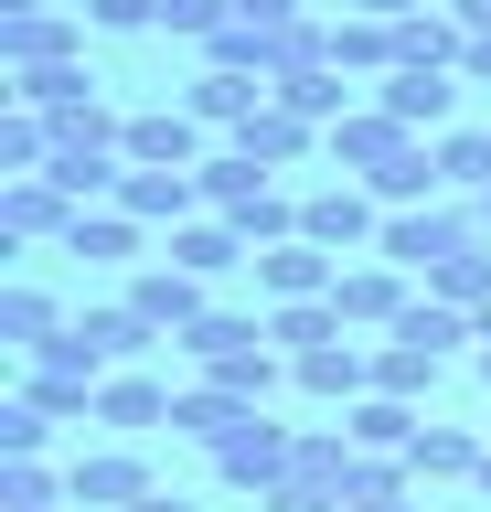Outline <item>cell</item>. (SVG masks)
Segmentation results:
<instances>
[{"label": "cell", "mask_w": 491, "mask_h": 512, "mask_svg": "<svg viewBox=\"0 0 491 512\" xmlns=\"http://www.w3.org/2000/svg\"><path fill=\"white\" fill-rule=\"evenodd\" d=\"M299 235H310L321 256H342V267H353V256H374V235H385V203H374L363 182H342V171H331V182L299 192Z\"/></svg>", "instance_id": "6da1fadb"}, {"label": "cell", "mask_w": 491, "mask_h": 512, "mask_svg": "<svg viewBox=\"0 0 491 512\" xmlns=\"http://www.w3.org/2000/svg\"><path fill=\"white\" fill-rule=\"evenodd\" d=\"M289 470H299V427H278L267 406L246 416L225 448H214V480H225V491H278Z\"/></svg>", "instance_id": "7a4b0ae2"}, {"label": "cell", "mask_w": 491, "mask_h": 512, "mask_svg": "<svg viewBox=\"0 0 491 512\" xmlns=\"http://www.w3.org/2000/svg\"><path fill=\"white\" fill-rule=\"evenodd\" d=\"M65 491H75V512H139L161 480H150L139 448H75V459H65Z\"/></svg>", "instance_id": "3957f363"}, {"label": "cell", "mask_w": 491, "mask_h": 512, "mask_svg": "<svg viewBox=\"0 0 491 512\" xmlns=\"http://www.w3.org/2000/svg\"><path fill=\"white\" fill-rule=\"evenodd\" d=\"M203 139H214V128L193 118V107H139L129 118V139H118V160H129V171H203Z\"/></svg>", "instance_id": "277c9868"}, {"label": "cell", "mask_w": 491, "mask_h": 512, "mask_svg": "<svg viewBox=\"0 0 491 512\" xmlns=\"http://www.w3.org/2000/svg\"><path fill=\"white\" fill-rule=\"evenodd\" d=\"M331 310L353 320V331H374V342H385L395 320L417 310V278H406V267H385V256H353V267H342V288H331Z\"/></svg>", "instance_id": "5b68a950"}, {"label": "cell", "mask_w": 491, "mask_h": 512, "mask_svg": "<svg viewBox=\"0 0 491 512\" xmlns=\"http://www.w3.org/2000/svg\"><path fill=\"white\" fill-rule=\"evenodd\" d=\"M225 150H246V160H257V171H267V182H289V171H310V160H331V139H321V128H310V118H289L278 96H267V107H257V118H246V128H235Z\"/></svg>", "instance_id": "8992f818"}, {"label": "cell", "mask_w": 491, "mask_h": 512, "mask_svg": "<svg viewBox=\"0 0 491 512\" xmlns=\"http://www.w3.org/2000/svg\"><path fill=\"white\" fill-rule=\"evenodd\" d=\"M374 107H385L395 128H417V139H449V118H459V75H427V64H395L385 86H374Z\"/></svg>", "instance_id": "52a82bcc"}, {"label": "cell", "mask_w": 491, "mask_h": 512, "mask_svg": "<svg viewBox=\"0 0 491 512\" xmlns=\"http://www.w3.org/2000/svg\"><path fill=\"white\" fill-rule=\"evenodd\" d=\"M129 310L150 320L161 342H182L193 320H214V299H203V278H182L171 256H150V267H139V278H129Z\"/></svg>", "instance_id": "ba28073f"}, {"label": "cell", "mask_w": 491, "mask_h": 512, "mask_svg": "<svg viewBox=\"0 0 491 512\" xmlns=\"http://www.w3.org/2000/svg\"><path fill=\"white\" fill-rule=\"evenodd\" d=\"M43 64H86V22H75V11L0 22V75H43Z\"/></svg>", "instance_id": "9c48e42d"}, {"label": "cell", "mask_w": 491, "mask_h": 512, "mask_svg": "<svg viewBox=\"0 0 491 512\" xmlns=\"http://www.w3.org/2000/svg\"><path fill=\"white\" fill-rule=\"evenodd\" d=\"M331 288H342V256H321L310 235H289V246L257 256V299H267V310H289V299H331Z\"/></svg>", "instance_id": "30bf717a"}, {"label": "cell", "mask_w": 491, "mask_h": 512, "mask_svg": "<svg viewBox=\"0 0 491 512\" xmlns=\"http://www.w3.org/2000/svg\"><path fill=\"white\" fill-rule=\"evenodd\" d=\"M65 235H75V203L54 182H0V246H54L65 256Z\"/></svg>", "instance_id": "8fae6325"}, {"label": "cell", "mask_w": 491, "mask_h": 512, "mask_svg": "<svg viewBox=\"0 0 491 512\" xmlns=\"http://www.w3.org/2000/svg\"><path fill=\"white\" fill-rule=\"evenodd\" d=\"M161 256L182 267V278H203V288L225 278V267H257V246H246V235H235L225 214H193V224H171V235H161Z\"/></svg>", "instance_id": "7c38bea8"}, {"label": "cell", "mask_w": 491, "mask_h": 512, "mask_svg": "<svg viewBox=\"0 0 491 512\" xmlns=\"http://www.w3.org/2000/svg\"><path fill=\"white\" fill-rule=\"evenodd\" d=\"M171 395H182V384H161V374H107L97 384V427L107 438H150V427H171Z\"/></svg>", "instance_id": "4fadbf2b"}, {"label": "cell", "mask_w": 491, "mask_h": 512, "mask_svg": "<svg viewBox=\"0 0 491 512\" xmlns=\"http://www.w3.org/2000/svg\"><path fill=\"white\" fill-rule=\"evenodd\" d=\"M321 54H331V75H353L363 96L395 75V22H353V11H331L321 22Z\"/></svg>", "instance_id": "5bb4252c"}, {"label": "cell", "mask_w": 491, "mask_h": 512, "mask_svg": "<svg viewBox=\"0 0 491 512\" xmlns=\"http://www.w3.org/2000/svg\"><path fill=\"white\" fill-rule=\"evenodd\" d=\"M75 320L54 310V288H33V278H0V342L22 352V363H43V352L65 342Z\"/></svg>", "instance_id": "9a60e30c"}, {"label": "cell", "mask_w": 491, "mask_h": 512, "mask_svg": "<svg viewBox=\"0 0 491 512\" xmlns=\"http://www.w3.org/2000/svg\"><path fill=\"white\" fill-rule=\"evenodd\" d=\"M481 459H491V427H438V416H427L417 438H406V470L417 480H459V491H470Z\"/></svg>", "instance_id": "2e32d148"}, {"label": "cell", "mask_w": 491, "mask_h": 512, "mask_svg": "<svg viewBox=\"0 0 491 512\" xmlns=\"http://www.w3.org/2000/svg\"><path fill=\"white\" fill-rule=\"evenodd\" d=\"M246 416H257V406H246V395H225V384H214V374H193V384H182V395H171V438H193V448H225L235 427H246Z\"/></svg>", "instance_id": "e0dca14e"}, {"label": "cell", "mask_w": 491, "mask_h": 512, "mask_svg": "<svg viewBox=\"0 0 491 512\" xmlns=\"http://www.w3.org/2000/svg\"><path fill=\"white\" fill-rule=\"evenodd\" d=\"M65 256H86V267H150V224H129L118 203H97V214H75V235H65Z\"/></svg>", "instance_id": "ac0fdd59"}, {"label": "cell", "mask_w": 491, "mask_h": 512, "mask_svg": "<svg viewBox=\"0 0 491 512\" xmlns=\"http://www.w3.org/2000/svg\"><path fill=\"white\" fill-rule=\"evenodd\" d=\"M289 384H299V395H321V406H363V395H374V342H331V352H310Z\"/></svg>", "instance_id": "d6986e66"}, {"label": "cell", "mask_w": 491, "mask_h": 512, "mask_svg": "<svg viewBox=\"0 0 491 512\" xmlns=\"http://www.w3.org/2000/svg\"><path fill=\"white\" fill-rule=\"evenodd\" d=\"M182 107H193V118L214 128V139H235V128H246V118L267 107V86H257V75H214V64H203L193 86H182Z\"/></svg>", "instance_id": "ffe728a7"}, {"label": "cell", "mask_w": 491, "mask_h": 512, "mask_svg": "<svg viewBox=\"0 0 491 512\" xmlns=\"http://www.w3.org/2000/svg\"><path fill=\"white\" fill-rule=\"evenodd\" d=\"M11 395H22V406H43L54 427H97V384H86V374H54V363H22V374H11Z\"/></svg>", "instance_id": "44dd1931"}, {"label": "cell", "mask_w": 491, "mask_h": 512, "mask_svg": "<svg viewBox=\"0 0 491 512\" xmlns=\"http://www.w3.org/2000/svg\"><path fill=\"white\" fill-rule=\"evenodd\" d=\"M459 43H470V32L449 22V0H427V11L395 22V64H427V75H459Z\"/></svg>", "instance_id": "7402d4cb"}, {"label": "cell", "mask_w": 491, "mask_h": 512, "mask_svg": "<svg viewBox=\"0 0 491 512\" xmlns=\"http://www.w3.org/2000/svg\"><path fill=\"white\" fill-rule=\"evenodd\" d=\"M267 342L289 352V363H310V352H331V342H353V320L331 310V299H289V310H267Z\"/></svg>", "instance_id": "603a6c76"}, {"label": "cell", "mask_w": 491, "mask_h": 512, "mask_svg": "<svg viewBox=\"0 0 491 512\" xmlns=\"http://www.w3.org/2000/svg\"><path fill=\"white\" fill-rule=\"evenodd\" d=\"M427 416L417 406H395V395H363V406H342V438L363 448V459H406V438H417Z\"/></svg>", "instance_id": "cb8c5ba5"}, {"label": "cell", "mask_w": 491, "mask_h": 512, "mask_svg": "<svg viewBox=\"0 0 491 512\" xmlns=\"http://www.w3.org/2000/svg\"><path fill=\"white\" fill-rule=\"evenodd\" d=\"M374 395L427 406V395H438V352H417V342H374Z\"/></svg>", "instance_id": "d4e9b609"}, {"label": "cell", "mask_w": 491, "mask_h": 512, "mask_svg": "<svg viewBox=\"0 0 491 512\" xmlns=\"http://www.w3.org/2000/svg\"><path fill=\"white\" fill-rule=\"evenodd\" d=\"M385 342H417V352H438V363H449V352H459V342H481V331H470V310H449V299H427V288H417V310L395 320Z\"/></svg>", "instance_id": "484cf974"}, {"label": "cell", "mask_w": 491, "mask_h": 512, "mask_svg": "<svg viewBox=\"0 0 491 512\" xmlns=\"http://www.w3.org/2000/svg\"><path fill=\"white\" fill-rule=\"evenodd\" d=\"M246 342H267V320H257V310H214V320H193V331H182V363H193V374H214V363H225V352H246Z\"/></svg>", "instance_id": "4316f807"}, {"label": "cell", "mask_w": 491, "mask_h": 512, "mask_svg": "<svg viewBox=\"0 0 491 512\" xmlns=\"http://www.w3.org/2000/svg\"><path fill=\"white\" fill-rule=\"evenodd\" d=\"M438 192H459V203L491 192V128H449L438 139Z\"/></svg>", "instance_id": "83f0119b"}, {"label": "cell", "mask_w": 491, "mask_h": 512, "mask_svg": "<svg viewBox=\"0 0 491 512\" xmlns=\"http://www.w3.org/2000/svg\"><path fill=\"white\" fill-rule=\"evenodd\" d=\"M427 299H449V310L481 320V310H491V235H470V246H459L438 278H427Z\"/></svg>", "instance_id": "f1b7e54d"}, {"label": "cell", "mask_w": 491, "mask_h": 512, "mask_svg": "<svg viewBox=\"0 0 491 512\" xmlns=\"http://www.w3.org/2000/svg\"><path fill=\"white\" fill-rule=\"evenodd\" d=\"M193 182H203V214H246V203L267 192V171H257L246 150H214V160L193 171Z\"/></svg>", "instance_id": "f546056e"}, {"label": "cell", "mask_w": 491, "mask_h": 512, "mask_svg": "<svg viewBox=\"0 0 491 512\" xmlns=\"http://www.w3.org/2000/svg\"><path fill=\"white\" fill-rule=\"evenodd\" d=\"M54 502H75L65 470H43V459H0V512H54Z\"/></svg>", "instance_id": "4dcf8cb0"}, {"label": "cell", "mask_w": 491, "mask_h": 512, "mask_svg": "<svg viewBox=\"0 0 491 512\" xmlns=\"http://www.w3.org/2000/svg\"><path fill=\"white\" fill-rule=\"evenodd\" d=\"M257 512H342V480H321V470H289L278 491H257Z\"/></svg>", "instance_id": "1f68e13d"}, {"label": "cell", "mask_w": 491, "mask_h": 512, "mask_svg": "<svg viewBox=\"0 0 491 512\" xmlns=\"http://www.w3.org/2000/svg\"><path fill=\"white\" fill-rule=\"evenodd\" d=\"M43 448H54V416L11 395V406H0V459H43Z\"/></svg>", "instance_id": "d6a6232c"}, {"label": "cell", "mask_w": 491, "mask_h": 512, "mask_svg": "<svg viewBox=\"0 0 491 512\" xmlns=\"http://www.w3.org/2000/svg\"><path fill=\"white\" fill-rule=\"evenodd\" d=\"M225 22H235V0H161V32H171V43H214Z\"/></svg>", "instance_id": "836d02e7"}, {"label": "cell", "mask_w": 491, "mask_h": 512, "mask_svg": "<svg viewBox=\"0 0 491 512\" xmlns=\"http://www.w3.org/2000/svg\"><path fill=\"white\" fill-rule=\"evenodd\" d=\"M86 32H161V0H86Z\"/></svg>", "instance_id": "e575fe53"}, {"label": "cell", "mask_w": 491, "mask_h": 512, "mask_svg": "<svg viewBox=\"0 0 491 512\" xmlns=\"http://www.w3.org/2000/svg\"><path fill=\"white\" fill-rule=\"evenodd\" d=\"M246 32H310V0H235Z\"/></svg>", "instance_id": "d590c367"}, {"label": "cell", "mask_w": 491, "mask_h": 512, "mask_svg": "<svg viewBox=\"0 0 491 512\" xmlns=\"http://www.w3.org/2000/svg\"><path fill=\"white\" fill-rule=\"evenodd\" d=\"M353 22H406V11H427V0H342Z\"/></svg>", "instance_id": "8d00e7d4"}, {"label": "cell", "mask_w": 491, "mask_h": 512, "mask_svg": "<svg viewBox=\"0 0 491 512\" xmlns=\"http://www.w3.org/2000/svg\"><path fill=\"white\" fill-rule=\"evenodd\" d=\"M459 86H491V32H481V43H459Z\"/></svg>", "instance_id": "74e56055"}, {"label": "cell", "mask_w": 491, "mask_h": 512, "mask_svg": "<svg viewBox=\"0 0 491 512\" xmlns=\"http://www.w3.org/2000/svg\"><path fill=\"white\" fill-rule=\"evenodd\" d=\"M449 22L470 32V43H481V32H491V0H449Z\"/></svg>", "instance_id": "f35d334b"}, {"label": "cell", "mask_w": 491, "mask_h": 512, "mask_svg": "<svg viewBox=\"0 0 491 512\" xmlns=\"http://www.w3.org/2000/svg\"><path fill=\"white\" fill-rule=\"evenodd\" d=\"M33 11H54V0H0V22H33Z\"/></svg>", "instance_id": "ab89813d"}, {"label": "cell", "mask_w": 491, "mask_h": 512, "mask_svg": "<svg viewBox=\"0 0 491 512\" xmlns=\"http://www.w3.org/2000/svg\"><path fill=\"white\" fill-rule=\"evenodd\" d=\"M139 512H193V502H182V491H150V502H139Z\"/></svg>", "instance_id": "60d3db41"}, {"label": "cell", "mask_w": 491, "mask_h": 512, "mask_svg": "<svg viewBox=\"0 0 491 512\" xmlns=\"http://www.w3.org/2000/svg\"><path fill=\"white\" fill-rule=\"evenodd\" d=\"M470 502H481V512H491V459H481V480H470Z\"/></svg>", "instance_id": "b9f144b4"}, {"label": "cell", "mask_w": 491, "mask_h": 512, "mask_svg": "<svg viewBox=\"0 0 491 512\" xmlns=\"http://www.w3.org/2000/svg\"><path fill=\"white\" fill-rule=\"evenodd\" d=\"M470 331H481V342H491V310H481V320H470Z\"/></svg>", "instance_id": "7bdbcfd3"}, {"label": "cell", "mask_w": 491, "mask_h": 512, "mask_svg": "<svg viewBox=\"0 0 491 512\" xmlns=\"http://www.w3.org/2000/svg\"><path fill=\"white\" fill-rule=\"evenodd\" d=\"M481 384H491V342H481Z\"/></svg>", "instance_id": "ee69618b"}, {"label": "cell", "mask_w": 491, "mask_h": 512, "mask_svg": "<svg viewBox=\"0 0 491 512\" xmlns=\"http://www.w3.org/2000/svg\"><path fill=\"white\" fill-rule=\"evenodd\" d=\"M481 224H491V192H481Z\"/></svg>", "instance_id": "f6af8a7d"}, {"label": "cell", "mask_w": 491, "mask_h": 512, "mask_svg": "<svg viewBox=\"0 0 491 512\" xmlns=\"http://www.w3.org/2000/svg\"><path fill=\"white\" fill-rule=\"evenodd\" d=\"M54 512H75V502H54Z\"/></svg>", "instance_id": "bcb514c9"}]
</instances>
